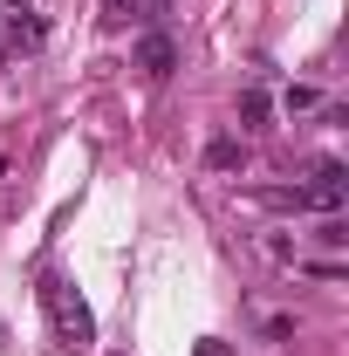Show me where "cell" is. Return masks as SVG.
Wrapping results in <instances>:
<instances>
[{
    "instance_id": "6da1fadb",
    "label": "cell",
    "mask_w": 349,
    "mask_h": 356,
    "mask_svg": "<svg viewBox=\"0 0 349 356\" xmlns=\"http://www.w3.org/2000/svg\"><path fill=\"white\" fill-rule=\"evenodd\" d=\"M42 309L55 322V336H62V350H89L96 343V315H89V302L76 295L69 274H42Z\"/></svg>"
},
{
    "instance_id": "7a4b0ae2",
    "label": "cell",
    "mask_w": 349,
    "mask_h": 356,
    "mask_svg": "<svg viewBox=\"0 0 349 356\" xmlns=\"http://www.w3.org/2000/svg\"><path fill=\"white\" fill-rule=\"evenodd\" d=\"M343 199H349V172L336 165V158H329V165H315V178L302 185V206H322V213H336Z\"/></svg>"
},
{
    "instance_id": "3957f363",
    "label": "cell",
    "mask_w": 349,
    "mask_h": 356,
    "mask_svg": "<svg viewBox=\"0 0 349 356\" xmlns=\"http://www.w3.org/2000/svg\"><path fill=\"white\" fill-rule=\"evenodd\" d=\"M137 69H144V76H172V69H178V42L165 35V28L137 35Z\"/></svg>"
},
{
    "instance_id": "277c9868",
    "label": "cell",
    "mask_w": 349,
    "mask_h": 356,
    "mask_svg": "<svg viewBox=\"0 0 349 356\" xmlns=\"http://www.w3.org/2000/svg\"><path fill=\"white\" fill-rule=\"evenodd\" d=\"M206 165H213V172H247V144H240V137H213V144H206Z\"/></svg>"
},
{
    "instance_id": "5b68a950",
    "label": "cell",
    "mask_w": 349,
    "mask_h": 356,
    "mask_svg": "<svg viewBox=\"0 0 349 356\" xmlns=\"http://www.w3.org/2000/svg\"><path fill=\"white\" fill-rule=\"evenodd\" d=\"M261 206H274V213H302V185H267V192H254Z\"/></svg>"
},
{
    "instance_id": "8992f818",
    "label": "cell",
    "mask_w": 349,
    "mask_h": 356,
    "mask_svg": "<svg viewBox=\"0 0 349 356\" xmlns=\"http://www.w3.org/2000/svg\"><path fill=\"white\" fill-rule=\"evenodd\" d=\"M240 117H247V124H267V96H261V89L240 96Z\"/></svg>"
},
{
    "instance_id": "52a82bcc",
    "label": "cell",
    "mask_w": 349,
    "mask_h": 356,
    "mask_svg": "<svg viewBox=\"0 0 349 356\" xmlns=\"http://www.w3.org/2000/svg\"><path fill=\"white\" fill-rule=\"evenodd\" d=\"M315 240H322V247H343V240H349V226H343V220H336V213H329V220L315 226Z\"/></svg>"
},
{
    "instance_id": "ba28073f",
    "label": "cell",
    "mask_w": 349,
    "mask_h": 356,
    "mask_svg": "<svg viewBox=\"0 0 349 356\" xmlns=\"http://www.w3.org/2000/svg\"><path fill=\"white\" fill-rule=\"evenodd\" d=\"M295 336V315H267V343H288Z\"/></svg>"
},
{
    "instance_id": "9c48e42d",
    "label": "cell",
    "mask_w": 349,
    "mask_h": 356,
    "mask_svg": "<svg viewBox=\"0 0 349 356\" xmlns=\"http://www.w3.org/2000/svg\"><path fill=\"white\" fill-rule=\"evenodd\" d=\"M199 356H233V343H219V336H206V343H199Z\"/></svg>"
},
{
    "instance_id": "30bf717a",
    "label": "cell",
    "mask_w": 349,
    "mask_h": 356,
    "mask_svg": "<svg viewBox=\"0 0 349 356\" xmlns=\"http://www.w3.org/2000/svg\"><path fill=\"white\" fill-rule=\"evenodd\" d=\"M131 7H158V0H131Z\"/></svg>"
}]
</instances>
